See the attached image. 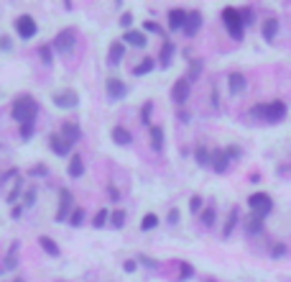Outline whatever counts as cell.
Masks as SVG:
<instances>
[{"label":"cell","mask_w":291,"mask_h":282,"mask_svg":"<svg viewBox=\"0 0 291 282\" xmlns=\"http://www.w3.org/2000/svg\"><path fill=\"white\" fill-rule=\"evenodd\" d=\"M286 113H289V108H286L284 100L258 103V106L250 108V115L253 118H260V121H266V123H281L284 118H286Z\"/></svg>","instance_id":"obj_1"},{"label":"cell","mask_w":291,"mask_h":282,"mask_svg":"<svg viewBox=\"0 0 291 282\" xmlns=\"http://www.w3.org/2000/svg\"><path fill=\"white\" fill-rule=\"evenodd\" d=\"M10 115H13V121H18L21 126L23 123H34L36 115H39V103L31 98V95H18V98L13 100Z\"/></svg>","instance_id":"obj_2"},{"label":"cell","mask_w":291,"mask_h":282,"mask_svg":"<svg viewBox=\"0 0 291 282\" xmlns=\"http://www.w3.org/2000/svg\"><path fill=\"white\" fill-rule=\"evenodd\" d=\"M222 26L227 28V34L233 36L235 41H243V36H245V23H243V18H240V10H238V8H233V5L222 8Z\"/></svg>","instance_id":"obj_3"},{"label":"cell","mask_w":291,"mask_h":282,"mask_svg":"<svg viewBox=\"0 0 291 282\" xmlns=\"http://www.w3.org/2000/svg\"><path fill=\"white\" fill-rule=\"evenodd\" d=\"M248 208H250V213L260 221H266L271 213H273V200L268 192H253V195L248 198Z\"/></svg>","instance_id":"obj_4"},{"label":"cell","mask_w":291,"mask_h":282,"mask_svg":"<svg viewBox=\"0 0 291 282\" xmlns=\"http://www.w3.org/2000/svg\"><path fill=\"white\" fill-rule=\"evenodd\" d=\"M74 44H77V28H61L51 41V49L59 54H67L74 49Z\"/></svg>","instance_id":"obj_5"},{"label":"cell","mask_w":291,"mask_h":282,"mask_svg":"<svg viewBox=\"0 0 291 282\" xmlns=\"http://www.w3.org/2000/svg\"><path fill=\"white\" fill-rule=\"evenodd\" d=\"M74 198H72V192L64 187V190H59V211H56V221H69L72 211H74Z\"/></svg>","instance_id":"obj_6"},{"label":"cell","mask_w":291,"mask_h":282,"mask_svg":"<svg viewBox=\"0 0 291 282\" xmlns=\"http://www.w3.org/2000/svg\"><path fill=\"white\" fill-rule=\"evenodd\" d=\"M13 26H15V31H18V36H21V39H34V36H36V31H39L36 21L31 18V16H18V18L13 21Z\"/></svg>","instance_id":"obj_7"},{"label":"cell","mask_w":291,"mask_h":282,"mask_svg":"<svg viewBox=\"0 0 291 282\" xmlns=\"http://www.w3.org/2000/svg\"><path fill=\"white\" fill-rule=\"evenodd\" d=\"M189 93H192V82L187 77H179L171 87V100L176 103V106H184V103L189 100Z\"/></svg>","instance_id":"obj_8"},{"label":"cell","mask_w":291,"mask_h":282,"mask_svg":"<svg viewBox=\"0 0 291 282\" xmlns=\"http://www.w3.org/2000/svg\"><path fill=\"white\" fill-rule=\"evenodd\" d=\"M51 100H54V106L56 108H77V103H80V95H77L74 90H56L54 95H51Z\"/></svg>","instance_id":"obj_9"},{"label":"cell","mask_w":291,"mask_h":282,"mask_svg":"<svg viewBox=\"0 0 291 282\" xmlns=\"http://www.w3.org/2000/svg\"><path fill=\"white\" fill-rule=\"evenodd\" d=\"M105 90H107V98H110V100H123V98L128 95V87H125V82L118 80V77H107V82H105Z\"/></svg>","instance_id":"obj_10"},{"label":"cell","mask_w":291,"mask_h":282,"mask_svg":"<svg viewBox=\"0 0 291 282\" xmlns=\"http://www.w3.org/2000/svg\"><path fill=\"white\" fill-rule=\"evenodd\" d=\"M230 165H233V159L227 157L225 149H214V152H212V165H209V167L217 172V174H225V172L230 169Z\"/></svg>","instance_id":"obj_11"},{"label":"cell","mask_w":291,"mask_h":282,"mask_svg":"<svg viewBox=\"0 0 291 282\" xmlns=\"http://www.w3.org/2000/svg\"><path fill=\"white\" fill-rule=\"evenodd\" d=\"M187 16H189V10H184V8L168 10V31H181L184 23H187Z\"/></svg>","instance_id":"obj_12"},{"label":"cell","mask_w":291,"mask_h":282,"mask_svg":"<svg viewBox=\"0 0 291 282\" xmlns=\"http://www.w3.org/2000/svg\"><path fill=\"white\" fill-rule=\"evenodd\" d=\"M245 87H248V80H245L243 72H230L227 75V90L233 95H240V93H245Z\"/></svg>","instance_id":"obj_13"},{"label":"cell","mask_w":291,"mask_h":282,"mask_svg":"<svg viewBox=\"0 0 291 282\" xmlns=\"http://www.w3.org/2000/svg\"><path fill=\"white\" fill-rule=\"evenodd\" d=\"M59 136H64L74 146V141H80V136H82V128H80V123H74V121H64L61 128H59Z\"/></svg>","instance_id":"obj_14"},{"label":"cell","mask_w":291,"mask_h":282,"mask_svg":"<svg viewBox=\"0 0 291 282\" xmlns=\"http://www.w3.org/2000/svg\"><path fill=\"white\" fill-rule=\"evenodd\" d=\"M123 56H125V44H123L120 39L110 44V49H107V64L110 67H118L123 62Z\"/></svg>","instance_id":"obj_15"},{"label":"cell","mask_w":291,"mask_h":282,"mask_svg":"<svg viewBox=\"0 0 291 282\" xmlns=\"http://www.w3.org/2000/svg\"><path fill=\"white\" fill-rule=\"evenodd\" d=\"M199 28H202V13H199V10H189L187 23H184V28H181V31H184V34H187V36L192 39V36H197V31H199Z\"/></svg>","instance_id":"obj_16"},{"label":"cell","mask_w":291,"mask_h":282,"mask_svg":"<svg viewBox=\"0 0 291 282\" xmlns=\"http://www.w3.org/2000/svg\"><path fill=\"white\" fill-rule=\"evenodd\" d=\"M120 41H123V44H130V47H135V49H143L146 44H148L146 31H135V28H130V31L123 34V39H120Z\"/></svg>","instance_id":"obj_17"},{"label":"cell","mask_w":291,"mask_h":282,"mask_svg":"<svg viewBox=\"0 0 291 282\" xmlns=\"http://www.w3.org/2000/svg\"><path fill=\"white\" fill-rule=\"evenodd\" d=\"M49 144H51V152H54L56 157H67V154L72 152V144H69L64 136H59V133H51V136H49Z\"/></svg>","instance_id":"obj_18"},{"label":"cell","mask_w":291,"mask_h":282,"mask_svg":"<svg viewBox=\"0 0 291 282\" xmlns=\"http://www.w3.org/2000/svg\"><path fill=\"white\" fill-rule=\"evenodd\" d=\"M174 54H176V47H174V41H164L161 44V52H159V64L166 69V67H171V59H174Z\"/></svg>","instance_id":"obj_19"},{"label":"cell","mask_w":291,"mask_h":282,"mask_svg":"<svg viewBox=\"0 0 291 282\" xmlns=\"http://www.w3.org/2000/svg\"><path fill=\"white\" fill-rule=\"evenodd\" d=\"M39 246L46 251L49 257H59L61 254V249H59V244L51 239V236H39Z\"/></svg>","instance_id":"obj_20"},{"label":"cell","mask_w":291,"mask_h":282,"mask_svg":"<svg viewBox=\"0 0 291 282\" xmlns=\"http://www.w3.org/2000/svg\"><path fill=\"white\" fill-rule=\"evenodd\" d=\"M260 34H263L266 41H273L276 36H279V21H276V18H266L263 21V28H260Z\"/></svg>","instance_id":"obj_21"},{"label":"cell","mask_w":291,"mask_h":282,"mask_svg":"<svg viewBox=\"0 0 291 282\" xmlns=\"http://www.w3.org/2000/svg\"><path fill=\"white\" fill-rule=\"evenodd\" d=\"M194 159H197L199 167H209V165H212V152L207 149L205 144H199L197 149H194Z\"/></svg>","instance_id":"obj_22"},{"label":"cell","mask_w":291,"mask_h":282,"mask_svg":"<svg viewBox=\"0 0 291 282\" xmlns=\"http://www.w3.org/2000/svg\"><path fill=\"white\" fill-rule=\"evenodd\" d=\"M153 69H156V59L146 56V59H141V64L133 67V75L135 77H143V75H148V72H153Z\"/></svg>","instance_id":"obj_23"},{"label":"cell","mask_w":291,"mask_h":282,"mask_svg":"<svg viewBox=\"0 0 291 282\" xmlns=\"http://www.w3.org/2000/svg\"><path fill=\"white\" fill-rule=\"evenodd\" d=\"M67 174H69V177H74V180L84 174V162H82V157H80V154H74V157H72L69 167H67Z\"/></svg>","instance_id":"obj_24"},{"label":"cell","mask_w":291,"mask_h":282,"mask_svg":"<svg viewBox=\"0 0 291 282\" xmlns=\"http://www.w3.org/2000/svg\"><path fill=\"white\" fill-rule=\"evenodd\" d=\"M113 141L120 144V146H128V144L133 141V136H130V131H128L125 126H115V128H113Z\"/></svg>","instance_id":"obj_25"},{"label":"cell","mask_w":291,"mask_h":282,"mask_svg":"<svg viewBox=\"0 0 291 282\" xmlns=\"http://www.w3.org/2000/svg\"><path fill=\"white\" fill-rule=\"evenodd\" d=\"M151 149L153 152L164 149V128L161 126H151Z\"/></svg>","instance_id":"obj_26"},{"label":"cell","mask_w":291,"mask_h":282,"mask_svg":"<svg viewBox=\"0 0 291 282\" xmlns=\"http://www.w3.org/2000/svg\"><path fill=\"white\" fill-rule=\"evenodd\" d=\"M238 226V208H233V211L227 213V221H225V228H222V239H230V233H233V228Z\"/></svg>","instance_id":"obj_27"},{"label":"cell","mask_w":291,"mask_h":282,"mask_svg":"<svg viewBox=\"0 0 291 282\" xmlns=\"http://www.w3.org/2000/svg\"><path fill=\"white\" fill-rule=\"evenodd\" d=\"M39 56H41V64L43 67H51L54 64V49H51V44H41V47H39Z\"/></svg>","instance_id":"obj_28"},{"label":"cell","mask_w":291,"mask_h":282,"mask_svg":"<svg viewBox=\"0 0 291 282\" xmlns=\"http://www.w3.org/2000/svg\"><path fill=\"white\" fill-rule=\"evenodd\" d=\"M21 195H23V180H21V177H15V180H13V187H10V192L5 195V200L13 205V203L18 200Z\"/></svg>","instance_id":"obj_29"},{"label":"cell","mask_w":291,"mask_h":282,"mask_svg":"<svg viewBox=\"0 0 291 282\" xmlns=\"http://www.w3.org/2000/svg\"><path fill=\"white\" fill-rule=\"evenodd\" d=\"M18 251H21V244L13 241L10 249H8V254H5V267H3V270H13V267H15V259H18Z\"/></svg>","instance_id":"obj_30"},{"label":"cell","mask_w":291,"mask_h":282,"mask_svg":"<svg viewBox=\"0 0 291 282\" xmlns=\"http://www.w3.org/2000/svg\"><path fill=\"white\" fill-rule=\"evenodd\" d=\"M214 221H217V211H214V205H205V211H202V226L205 228H212Z\"/></svg>","instance_id":"obj_31"},{"label":"cell","mask_w":291,"mask_h":282,"mask_svg":"<svg viewBox=\"0 0 291 282\" xmlns=\"http://www.w3.org/2000/svg\"><path fill=\"white\" fill-rule=\"evenodd\" d=\"M107 221H110V211H107V208H100V211L95 213V218H92V226L102 228V226H107Z\"/></svg>","instance_id":"obj_32"},{"label":"cell","mask_w":291,"mask_h":282,"mask_svg":"<svg viewBox=\"0 0 291 282\" xmlns=\"http://www.w3.org/2000/svg\"><path fill=\"white\" fill-rule=\"evenodd\" d=\"M245 231H248L250 236H258V233H263V221L260 218H255V216H250V221L245 224Z\"/></svg>","instance_id":"obj_33"},{"label":"cell","mask_w":291,"mask_h":282,"mask_svg":"<svg viewBox=\"0 0 291 282\" xmlns=\"http://www.w3.org/2000/svg\"><path fill=\"white\" fill-rule=\"evenodd\" d=\"M84 216H87V213H84V208H80V205H77L74 211H72V216H69V224H72L74 228H80V226L84 224Z\"/></svg>","instance_id":"obj_34"},{"label":"cell","mask_w":291,"mask_h":282,"mask_svg":"<svg viewBox=\"0 0 291 282\" xmlns=\"http://www.w3.org/2000/svg\"><path fill=\"white\" fill-rule=\"evenodd\" d=\"M159 226V216L156 213H146L143 221H141V231H153Z\"/></svg>","instance_id":"obj_35"},{"label":"cell","mask_w":291,"mask_h":282,"mask_svg":"<svg viewBox=\"0 0 291 282\" xmlns=\"http://www.w3.org/2000/svg\"><path fill=\"white\" fill-rule=\"evenodd\" d=\"M202 67H205V64H202V59H192V64H189V75H187V80H189V82H194V80H197L199 75H202Z\"/></svg>","instance_id":"obj_36"},{"label":"cell","mask_w":291,"mask_h":282,"mask_svg":"<svg viewBox=\"0 0 291 282\" xmlns=\"http://www.w3.org/2000/svg\"><path fill=\"white\" fill-rule=\"evenodd\" d=\"M189 277H194V267L189 262H181L179 264V282H187Z\"/></svg>","instance_id":"obj_37"},{"label":"cell","mask_w":291,"mask_h":282,"mask_svg":"<svg viewBox=\"0 0 291 282\" xmlns=\"http://www.w3.org/2000/svg\"><path fill=\"white\" fill-rule=\"evenodd\" d=\"M123 224H125V211H120V208H118V211L110 213V226L113 228H123Z\"/></svg>","instance_id":"obj_38"},{"label":"cell","mask_w":291,"mask_h":282,"mask_svg":"<svg viewBox=\"0 0 291 282\" xmlns=\"http://www.w3.org/2000/svg\"><path fill=\"white\" fill-rule=\"evenodd\" d=\"M189 211H192V213H202V211H205V200H202V195H192V200H189Z\"/></svg>","instance_id":"obj_39"},{"label":"cell","mask_w":291,"mask_h":282,"mask_svg":"<svg viewBox=\"0 0 291 282\" xmlns=\"http://www.w3.org/2000/svg\"><path fill=\"white\" fill-rule=\"evenodd\" d=\"M286 244H281V241H276V244H271V257L273 259H279V257H286Z\"/></svg>","instance_id":"obj_40"},{"label":"cell","mask_w":291,"mask_h":282,"mask_svg":"<svg viewBox=\"0 0 291 282\" xmlns=\"http://www.w3.org/2000/svg\"><path fill=\"white\" fill-rule=\"evenodd\" d=\"M15 177H21V174H18V169H5L3 174H0V192H3L5 182H8V180H15Z\"/></svg>","instance_id":"obj_41"},{"label":"cell","mask_w":291,"mask_h":282,"mask_svg":"<svg viewBox=\"0 0 291 282\" xmlns=\"http://www.w3.org/2000/svg\"><path fill=\"white\" fill-rule=\"evenodd\" d=\"M151 111H153V103H151V100L143 103V111H141V121H143V126H151Z\"/></svg>","instance_id":"obj_42"},{"label":"cell","mask_w":291,"mask_h":282,"mask_svg":"<svg viewBox=\"0 0 291 282\" xmlns=\"http://www.w3.org/2000/svg\"><path fill=\"white\" fill-rule=\"evenodd\" d=\"M238 10H240L243 23H245V26H250V23H253V8H238Z\"/></svg>","instance_id":"obj_43"},{"label":"cell","mask_w":291,"mask_h":282,"mask_svg":"<svg viewBox=\"0 0 291 282\" xmlns=\"http://www.w3.org/2000/svg\"><path fill=\"white\" fill-rule=\"evenodd\" d=\"M143 31H151V34H161L164 36V28L159 23H153V21H143Z\"/></svg>","instance_id":"obj_44"},{"label":"cell","mask_w":291,"mask_h":282,"mask_svg":"<svg viewBox=\"0 0 291 282\" xmlns=\"http://www.w3.org/2000/svg\"><path fill=\"white\" fill-rule=\"evenodd\" d=\"M120 26L125 28V31H130V26H133V16H130V13H123V16H120Z\"/></svg>","instance_id":"obj_45"},{"label":"cell","mask_w":291,"mask_h":282,"mask_svg":"<svg viewBox=\"0 0 291 282\" xmlns=\"http://www.w3.org/2000/svg\"><path fill=\"white\" fill-rule=\"evenodd\" d=\"M34 200H36V190L31 187V190L26 192V195H23V205H26V208H31V205H34Z\"/></svg>","instance_id":"obj_46"},{"label":"cell","mask_w":291,"mask_h":282,"mask_svg":"<svg viewBox=\"0 0 291 282\" xmlns=\"http://www.w3.org/2000/svg\"><path fill=\"white\" fill-rule=\"evenodd\" d=\"M34 136V123H23L21 126V139H31Z\"/></svg>","instance_id":"obj_47"},{"label":"cell","mask_w":291,"mask_h":282,"mask_svg":"<svg viewBox=\"0 0 291 282\" xmlns=\"http://www.w3.org/2000/svg\"><path fill=\"white\" fill-rule=\"evenodd\" d=\"M138 262H141V264H146V267H151V270H153V267H159V262H156V259H151V257H146V254H141V257H138Z\"/></svg>","instance_id":"obj_48"},{"label":"cell","mask_w":291,"mask_h":282,"mask_svg":"<svg viewBox=\"0 0 291 282\" xmlns=\"http://www.w3.org/2000/svg\"><path fill=\"white\" fill-rule=\"evenodd\" d=\"M31 174H34V177H46V174H49V169H46L43 165H39V167H31Z\"/></svg>","instance_id":"obj_49"},{"label":"cell","mask_w":291,"mask_h":282,"mask_svg":"<svg viewBox=\"0 0 291 282\" xmlns=\"http://www.w3.org/2000/svg\"><path fill=\"white\" fill-rule=\"evenodd\" d=\"M123 270H125V272H135L138 270V262L135 259H125V262H123Z\"/></svg>","instance_id":"obj_50"},{"label":"cell","mask_w":291,"mask_h":282,"mask_svg":"<svg viewBox=\"0 0 291 282\" xmlns=\"http://www.w3.org/2000/svg\"><path fill=\"white\" fill-rule=\"evenodd\" d=\"M168 224H171V226L179 224V211H176V208H171V211H168Z\"/></svg>","instance_id":"obj_51"},{"label":"cell","mask_w":291,"mask_h":282,"mask_svg":"<svg viewBox=\"0 0 291 282\" xmlns=\"http://www.w3.org/2000/svg\"><path fill=\"white\" fill-rule=\"evenodd\" d=\"M225 152H227V157H230V159H238V157H240V149H238V146H227Z\"/></svg>","instance_id":"obj_52"},{"label":"cell","mask_w":291,"mask_h":282,"mask_svg":"<svg viewBox=\"0 0 291 282\" xmlns=\"http://www.w3.org/2000/svg\"><path fill=\"white\" fill-rule=\"evenodd\" d=\"M21 213H23V208H21V205H15L13 211H10V216H13V218H21Z\"/></svg>","instance_id":"obj_53"},{"label":"cell","mask_w":291,"mask_h":282,"mask_svg":"<svg viewBox=\"0 0 291 282\" xmlns=\"http://www.w3.org/2000/svg\"><path fill=\"white\" fill-rule=\"evenodd\" d=\"M0 47H3V49H10V39L3 36V39H0Z\"/></svg>","instance_id":"obj_54"},{"label":"cell","mask_w":291,"mask_h":282,"mask_svg":"<svg viewBox=\"0 0 291 282\" xmlns=\"http://www.w3.org/2000/svg\"><path fill=\"white\" fill-rule=\"evenodd\" d=\"M179 121L187 123V121H189V113H187V111H179Z\"/></svg>","instance_id":"obj_55"},{"label":"cell","mask_w":291,"mask_h":282,"mask_svg":"<svg viewBox=\"0 0 291 282\" xmlns=\"http://www.w3.org/2000/svg\"><path fill=\"white\" fill-rule=\"evenodd\" d=\"M13 282H26V280H23V277H15V280H13Z\"/></svg>","instance_id":"obj_56"},{"label":"cell","mask_w":291,"mask_h":282,"mask_svg":"<svg viewBox=\"0 0 291 282\" xmlns=\"http://www.w3.org/2000/svg\"><path fill=\"white\" fill-rule=\"evenodd\" d=\"M205 282H214V280H205Z\"/></svg>","instance_id":"obj_57"}]
</instances>
